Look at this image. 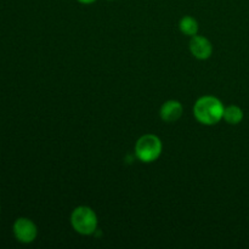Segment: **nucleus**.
I'll return each instance as SVG.
<instances>
[{
	"instance_id": "nucleus-8",
	"label": "nucleus",
	"mask_w": 249,
	"mask_h": 249,
	"mask_svg": "<svg viewBox=\"0 0 249 249\" xmlns=\"http://www.w3.org/2000/svg\"><path fill=\"white\" fill-rule=\"evenodd\" d=\"M180 31L184 34L190 36H196L197 32H198V23H197L196 19L191 16H184L180 19Z\"/></svg>"
},
{
	"instance_id": "nucleus-2",
	"label": "nucleus",
	"mask_w": 249,
	"mask_h": 249,
	"mask_svg": "<svg viewBox=\"0 0 249 249\" xmlns=\"http://www.w3.org/2000/svg\"><path fill=\"white\" fill-rule=\"evenodd\" d=\"M71 224L80 235H91L97 229V216L91 208L80 206L73 211L71 215Z\"/></svg>"
},
{
	"instance_id": "nucleus-3",
	"label": "nucleus",
	"mask_w": 249,
	"mask_h": 249,
	"mask_svg": "<svg viewBox=\"0 0 249 249\" xmlns=\"http://www.w3.org/2000/svg\"><path fill=\"white\" fill-rule=\"evenodd\" d=\"M162 153V142L160 138L153 134L141 136L135 145V155L141 162H155Z\"/></svg>"
},
{
	"instance_id": "nucleus-9",
	"label": "nucleus",
	"mask_w": 249,
	"mask_h": 249,
	"mask_svg": "<svg viewBox=\"0 0 249 249\" xmlns=\"http://www.w3.org/2000/svg\"><path fill=\"white\" fill-rule=\"evenodd\" d=\"M79 2H82V4H92V2H95L96 0H78Z\"/></svg>"
},
{
	"instance_id": "nucleus-6",
	"label": "nucleus",
	"mask_w": 249,
	"mask_h": 249,
	"mask_svg": "<svg viewBox=\"0 0 249 249\" xmlns=\"http://www.w3.org/2000/svg\"><path fill=\"white\" fill-rule=\"evenodd\" d=\"M182 111H184V108H182V105L179 101L169 100L160 107V118L167 122V123H173V122H177L181 117Z\"/></svg>"
},
{
	"instance_id": "nucleus-1",
	"label": "nucleus",
	"mask_w": 249,
	"mask_h": 249,
	"mask_svg": "<svg viewBox=\"0 0 249 249\" xmlns=\"http://www.w3.org/2000/svg\"><path fill=\"white\" fill-rule=\"evenodd\" d=\"M223 102L215 96H202L194 106V114L199 123L204 125H214L219 123L224 117Z\"/></svg>"
},
{
	"instance_id": "nucleus-5",
	"label": "nucleus",
	"mask_w": 249,
	"mask_h": 249,
	"mask_svg": "<svg viewBox=\"0 0 249 249\" xmlns=\"http://www.w3.org/2000/svg\"><path fill=\"white\" fill-rule=\"evenodd\" d=\"M190 51L198 60H207L213 53V45L207 38L196 34L190 40Z\"/></svg>"
},
{
	"instance_id": "nucleus-7",
	"label": "nucleus",
	"mask_w": 249,
	"mask_h": 249,
	"mask_svg": "<svg viewBox=\"0 0 249 249\" xmlns=\"http://www.w3.org/2000/svg\"><path fill=\"white\" fill-rule=\"evenodd\" d=\"M224 119H225L226 123L232 124V125H236V124L241 123L243 119V111L241 107L236 106V105H231V106L225 107L224 109Z\"/></svg>"
},
{
	"instance_id": "nucleus-4",
	"label": "nucleus",
	"mask_w": 249,
	"mask_h": 249,
	"mask_svg": "<svg viewBox=\"0 0 249 249\" xmlns=\"http://www.w3.org/2000/svg\"><path fill=\"white\" fill-rule=\"evenodd\" d=\"M14 235L18 242L32 243L36 238L38 229L29 219L19 218L14 224Z\"/></svg>"
}]
</instances>
